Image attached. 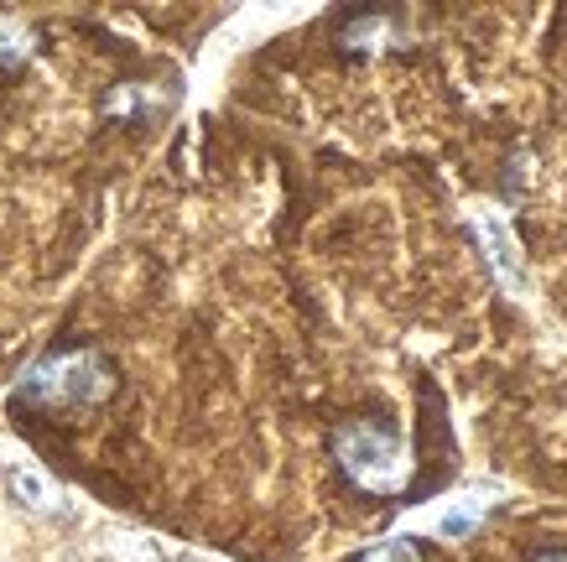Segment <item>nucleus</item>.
Instances as JSON below:
<instances>
[{
  "instance_id": "obj_12",
  "label": "nucleus",
  "mask_w": 567,
  "mask_h": 562,
  "mask_svg": "<svg viewBox=\"0 0 567 562\" xmlns=\"http://www.w3.org/2000/svg\"><path fill=\"white\" fill-rule=\"evenodd\" d=\"M177 562H198V558H177Z\"/></svg>"
},
{
  "instance_id": "obj_10",
  "label": "nucleus",
  "mask_w": 567,
  "mask_h": 562,
  "mask_svg": "<svg viewBox=\"0 0 567 562\" xmlns=\"http://www.w3.org/2000/svg\"><path fill=\"white\" fill-rule=\"evenodd\" d=\"M480 505H468V511H458V515H447V521H443V531H447V537H464V531L468 527H474V521H480Z\"/></svg>"
},
{
  "instance_id": "obj_5",
  "label": "nucleus",
  "mask_w": 567,
  "mask_h": 562,
  "mask_svg": "<svg viewBox=\"0 0 567 562\" xmlns=\"http://www.w3.org/2000/svg\"><path fill=\"white\" fill-rule=\"evenodd\" d=\"M167 104V94H156L146 84H115L110 100H104V115L110 120H141V115H156Z\"/></svg>"
},
{
  "instance_id": "obj_6",
  "label": "nucleus",
  "mask_w": 567,
  "mask_h": 562,
  "mask_svg": "<svg viewBox=\"0 0 567 562\" xmlns=\"http://www.w3.org/2000/svg\"><path fill=\"white\" fill-rule=\"evenodd\" d=\"M480 229H484V239L495 245V266H499V276H505V287H520V256H516V239H511V229H505L499 219H484Z\"/></svg>"
},
{
  "instance_id": "obj_2",
  "label": "nucleus",
  "mask_w": 567,
  "mask_h": 562,
  "mask_svg": "<svg viewBox=\"0 0 567 562\" xmlns=\"http://www.w3.org/2000/svg\"><path fill=\"white\" fill-rule=\"evenodd\" d=\"M333 459L344 469L360 490L370 494H395L412 474V463H406V443L385 432L375 422H344L333 432Z\"/></svg>"
},
{
  "instance_id": "obj_3",
  "label": "nucleus",
  "mask_w": 567,
  "mask_h": 562,
  "mask_svg": "<svg viewBox=\"0 0 567 562\" xmlns=\"http://www.w3.org/2000/svg\"><path fill=\"white\" fill-rule=\"evenodd\" d=\"M6 490H11V500H17L27 515H48V521H63V515H73L69 494L58 490L42 469H32V463H11L6 469Z\"/></svg>"
},
{
  "instance_id": "obj_8",
  "label": "nucleus",
  "mask_w": 567,
  "mask_h": 562,
  "mask_svg": "<svg viewBox=\"0 0 567 562\" xmlns=\"http://www.w3.org/2000/svg\"><path fill=\"white\" fill-rule=\"evenodd\" d=\"M360 562H422V552H416V542L412 537H395V542H380V546H370Z\"/></svg>"
},
{
  "instance_id": "obj_4",
  "label": "nucleus",
  "mask_w": 567,
  "mask_h": 562,
  "mask_svg": "<svg viewBox=\"0 0 567 562\" xmlns=\"http://www.w3.org/2000/svg\"><path fill=\"white\" fill-rule=\"evenodd\" d=\"M100 558L104 562H173L167 546L146 537V531H131V527H110L100 537Z\"/></svg>"
},
{
  "instance_id": "obj_11",
  "label": "nucleus",
  "mask_w": 567,
  "mask_h": 562,
  "mask_svg": "<svg viewBox=\"0 0 567 562\" xmlns=\"http://www.w3.org/2000/svg\"><path fill=\"white\" fill-rule=\"evenodd\" d=\"M536 562H567V552H547V558H536Z\"/></svg>"
},
{
  "instance_id": "obj_1",
  "label": "nucleus",
  "mask_w": 567,
  "mask_h": 562,
  "mask_svg": "<svg viewBox=\"0 0 567 562\" xmlns=\"http://www.w3.org/2000/svg\"><path fill=\"white\" fill-rule=\"evenodd\" d=\"M115 396V365L100 349H58L21 375L17 401L37 411H89Z\"/></svg>"
},
{
  "instance_id": "obj_7",
  "label": "nucleus",
  "mask_w": 567,
  "mask_h": 562,
  "mask_svg": "<svg viewBox=\"0 0 567 562\" xmlns=\"http://www.w3.org/2000/svg\"><path fill=\"white\" fill-rule=\"evenodd\" d=\"M27 58H32V32L17 17H6L0 21V69H21Z\"/></svg>"
},
{
  "instance_id": "obj_9",
  "label": "nucleus",
  "mask_w": 567,
  "mask_h": 562,
  "mask_svg": "<svg viewBox=\"0 0 567 562\" xmlns=\"http://www.w3.org/2000/svg\"><path fill=\"white\" fill-rule=\"evenodd\" d=\"M344 42H349V48H360V52H370L375 42H385V21H380V17L354 21V27L344 32Z\"/></svg>"
}]
</instances>
